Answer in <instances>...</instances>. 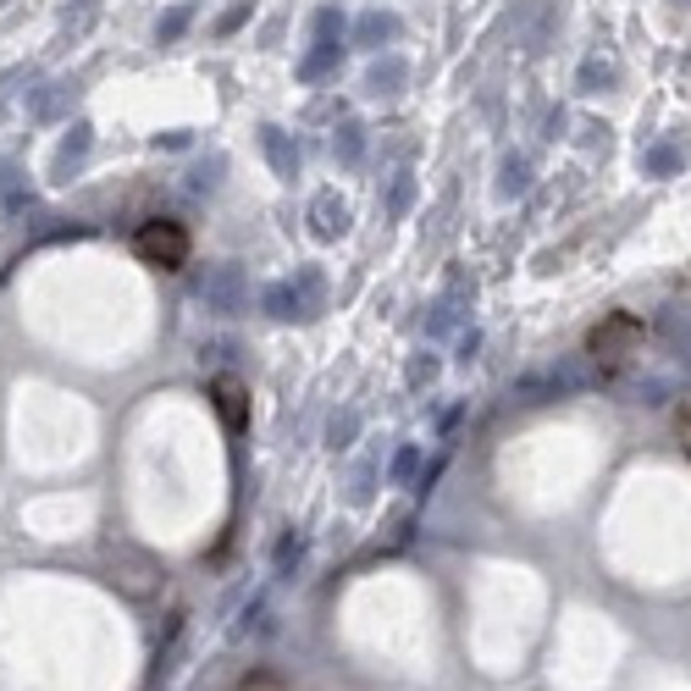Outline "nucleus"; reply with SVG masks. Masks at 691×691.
<instances>
[{
	"instance_id": "1",
	"label": "nucleus",
	"mask_w": 691,
	"mask_h": 691,
	"mask_svg": "<svg viewBox=\"0 0 691 691\" xmlns=\"http://www.w3.org/2000/svg\"><path fill=\"white\" fill-rule=\"evenodd\" d=\"M642 337H647V326H642V315H631V310H609L592 332H586V355L603 366V371H620L636 349H642Z\"/></svg>"
},
{
	"instance_id": "2",
	"label": "nucleus",
	"mask_w": 691,
	"mask_h": 691,
	"mask_svg": "<svg viewBox=\"0 0 691 691\" xmlns=\"http://www.w3.org/2000/svg\"><path fill=\"white\" fill-rule=\"evenodd\" d=\"M133 254L144 266H160V272H178L189 261V227L171 222V216H150L139 233H133Z\"/></svg>"
},
{
	"instance_id": "3",
	"label": "nucleus",
	"mask_w": 691,
	"mask_h": 691,
	"mask_svg": "<svg viewBox=\"0 0 691 691\" xmlns=\"http://www.w3.org/2000/svg\"><path fill=\"white\" fill-rule=\"evenodd\" d=\"M211 398H216V409H222V426L238 438V431L249 426V393H243V382H238V377H216V382H211Z\"/></svg>"
},
{
	"instance_id": "4",
	"label": "nucleus",
	"mask_w": 691,
	"mask_h": 691,
	"mask_svg": "<svg viewBox=\"0 0 691 691\" xmlns=\"http://www.w3.org/2000/svg\"><path fill=\"white\" fill-rule=\"evenodd\" d=\"M675 438H680V449L691 454V398H686V404L675 409Z\"/></svg>"
}]
</instances>
